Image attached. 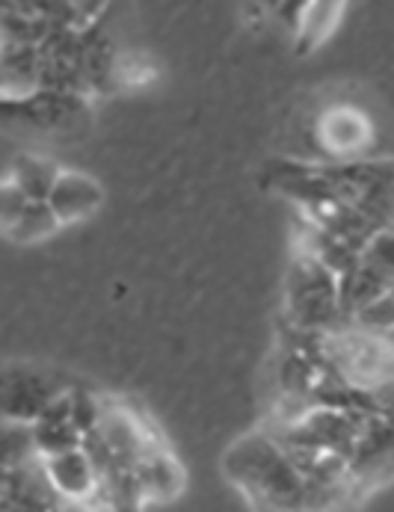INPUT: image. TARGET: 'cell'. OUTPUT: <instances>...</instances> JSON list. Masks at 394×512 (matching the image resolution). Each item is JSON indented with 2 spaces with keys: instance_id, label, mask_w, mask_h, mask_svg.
I'll list each match as a JSON object with an SVG mask.
<instances>
[{
  "instance_id": "cell-1",
  "label": "cell",
  "mask_w": 394,
  "mask_h": 512,
  "mask_svg": "<svg viewBox=\"0 0 394 512\" xmlns=\"http://www.w3.org/2000/svg\"><path fill=\"white\" fill-rule=\"evenodd\" d=\"M223 474L252 512H356L362 504L309 480L261 427L223 453Z\"/></svg>"
},
{
  "instance_id": "cell-2",
  "label": "cell",
  "mask_w": 394,
  "mask_h": 512,
  "mask_svg": "<svg viewBox=\"0 0 394 512\" xmlns=\"http://www.w3.org/2000/svg\"><path fill=\"white\" fill-rule=\"evenodd\" d=\"M303 140L306 151L297 160L315 166H350L392 157L383 151L377 116L350 98L326 101L315 113H309Z\"/></svg>"
},
{
  "instance_id": "cell-3",
  "label": "cell",
  "mask_w": 394,
  "mask_h": 512,
  "mask_svg": "<svg viewBox=\"0 0 394 512\" xmlns=\"http://www.w3.org/2000/svg\"><path fill=\"white\" fill-rule=\"evenodd\" d=\"M282 323L303 332H332L347 323L338 279L312 255L291 249L282 285Z\"/></svg>"
},
{
  "instance_id": "cell-4",
  "label": "cell",
  "mask_w": 394,
  "mask_h": 512,
  "mask_svg": "<svg viewBox=\"0 0 394 512\" xmlns=\"http://www.w3.org/2000/svg\"><path fill=\"white\" fill-rule=\"evenodd\" d=\"M72 385H63L48 370H36L30 365H6L3 370V415L6 424H24L33 427L45 406L69 391Z\"/></svg>"
},
{
  "instance_id": "cell-5",
  "label": "cell",
  "mask_w": 394,
  "mask_h": 512,
  "mask_svg": "<svg viewBox=\"0 0 394 512\" xmlns=\"http://www.w3.org/2000/svg\"><path fill=\"white\" fill-rule=\"evenodd\" d=\"M0 225L6 240L12 243H39L63 228L48 202L27 199L9 181H3L0 187Z\"/></svg>"
},
{
  "instance_id": "cell-6",
  "label": "cell",
  "mask_w": 394,
  "mask_h": 512,
  "mask_svg": "<svg viewBox=\"0 0 394 512\" xmlns=\"http://www.w3.org/2000/svg\"><path fill=\"white\" fill-rule=\"evenodd\" d=\"M42 468L51 480V486L69 498V501H98L101 495V480L98 471L83 447L57 453V456H42Z\"/></svg>"
},
{
  "instance_id": "cell-7",
  "label": "cell",
  "mask_w": 394,
  "mask_h": 512,
  "mask_svg": "<svg viewBox=\"0 0 394 512\" xmlns=\"http://www.w3.org/2000/svg\"><path fill=\"white\" fill-rule=\"evenodd\" d=\"M104 202V190L92 175H83L75 169H66L48 199V205L54 208L60 225H75V222L89 220Z\"/></svg>"
},
{
  "instance_id": "cell-8",
  "label": "cell",
  "mask_w": 394,
  "mask_h": 512,
  "mask_svg": "<svg viewBox=\"0 0 394 512\" xmlns=\"http://www.w3.org/2000/svg\"><path fill=\"white\" fill-rule=\"evenodd\" d=\"M143 492L149 504H169L175 501L184 486H187V471L184 465L172 456V450L163 444L158 450H152L140 465H137Z\"/></svg>"
},
{
  "instance_id": "cell-9",
  "label": "cell",
  "mask_w": 394,
  "mask_h": 512,
  "mask_svg": "<svg viewBox=\"0 0 394 512\" xmlns=\"http://www.w3.org/2000/svg\"><path fill=\"white\" fill-rule=\"evenodd\" d=\"M63 172L66 169L57 160L45 157V154H15L9 160V166H6L3 181L15 184L27 199L48 202Z\"/></svg>"
},
{
  "instance_id": "cell-10",
  "label": "cell",
  "mask_w": 394,
  "mask_h": 512,
  "mask_svg": "<svg viewBox=\"0 0 394 512\" xmlns=\"http://www.w3.org/2000/svg\"><path fill=\"white\" fill-rule=\"evenodd\" d=\"M341 12H344V3H303L297 30L291 36L300 57L312 54L326 39H332V33L341 21Z\"/></svg>"
},
{
  "instance_id": "cell-11",
  "label": "cell",
  "mask_w": 394,
  "mask_h": 512,
  "mask_svg": "<svg viewBox=\"0 0 394 512\" xmlns=\"http://www.w3.org/2000/svg\"><path fill=\"white\" fill-rule=\"evenodd\" d=\"M362 258L371 261V264H377V267H383L386 273H392L394 276V228L377 231V234L371 237V243L365 246Z\"/></svg>"
},
{
  "instance_id": "cell-12",
  "label": "cell",
  "mask_w": 394,
  "mask_h": 512,
  "mask_svg": "<svg viewBox=\"0 0 394 512\" xmlns=\"http://www.w3.org/2000/svg\"><path fill=\"white\" fill-rule=\"evenodd\" d=\"M371 400H374V412H380L383 418L394 421V385L386 388V391H380V394H374Z\"/></svg>"
}]
</instances>
